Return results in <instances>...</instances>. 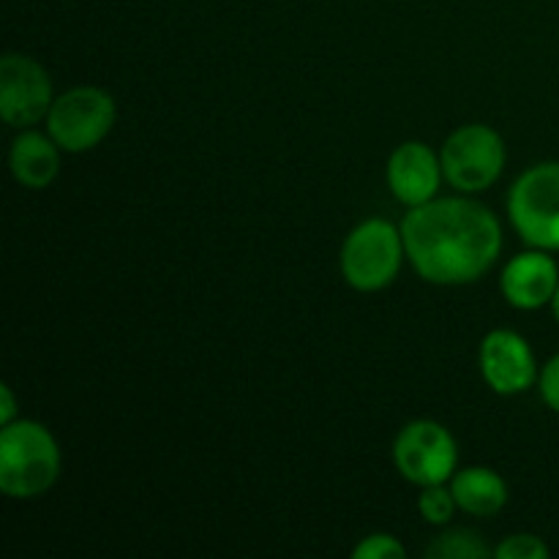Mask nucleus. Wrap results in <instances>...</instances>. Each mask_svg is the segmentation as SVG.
<instances>
[{"mask_svg":"<svg viewBox=\"0 0 559 559\" xmlns=\"http://www.w3.org/2000/svg\"><path fill=\"white\" fill-rule=\"evenodd\" d=\"M409 265L437 287H464L484 278L502 254V224L473 194L435 197L402 218Z\"/></svg>","mask_w":559,"mask_h":559,"instance_id":"f257e3e1","label":"nucleus"},{"mask_svg":"<svg viewBox=\"0 0 559 559\" xmlns=\"http://www.w3.org/2000/svg\"><path fill=\"white\" fill-rule=\"evenodd\" d=\"M63 456L52 431L31 418L0 426V491L9 500H36L60 478Z\"/></svg>","mask_w":559,"mask_h":559,"instance_id":"f03ea898","label":"nucleus"},{"mask_svg":"<svg viewBox=\"0 0 559 559\" xmlns=\"http://www.w3.org/2000/svg\"><path fill=\"white\" fill-rule=\"evenodd\" d=\"M404 257L402 227L388 218H366L344 238L338 267L355 293H380L396 282Z\"/></svg>","mask_w":559,"mask_h":559,"instance_id":"7ed1b4c3","label":"nucleus"},{"mask_svg":"<svg viewBox=\"0 0 559 559\" xmlns=\"http://www.w3.org/2000/svg\"><path fill=\"white\" fill-rule=\"evenodd\" d=\"M118 104L104 87L76 85L55 96L47 118V134L63 153H87L102 145L115 129Z\"/></svg>","mask_w":559,"mask_h":559,"instance_id":"20e7f679","label":"nucleus"},{"mask_svg":"<svg viewBox=\"0 0 559 559\" xmlns=\"http://www.w3.org/2000/svg\"><path fill=\"white\" fill-rule=\"evenodd\" d=\"M508 218L533 249L559 251V162H540L508 191Z\"/></svg>","mask_w":559,"mask_h":559,"instance_id":"39448f33","label":"nucleus"},{"mask_svg":"<svg viewBox=\"0 0 559 559\" xmlns=\"http://www.w3.org/2000/svg\"><path fill=\"white\" fill-rule=\"evenodd\" d=\"M442 175L459 194H480L500 180L506 169V140L486 123L459 126L440 147Z\"/></svg>","mask_w":559,"mask_h":559,"instance_id":"423d86ee","label":"nucleus"},{"mask_svg":"<svg viewBox=\"0 0 559 559\" xmlns=\"http://www.w3.org/2000/svg\"><path fill=\"white\" fill-rule=\"evenodd\" d=\"M393 464L399 475L418 489L451 484L459 467L456 437L431 418L409 420L393 440Z\"/></svg>","mask_w":559,"mask_h":559,"instance_id":"0eeeda50","label":"nucleus"},{"mask_svg":"<svg viewBox=\"0 0 559 559\" xmlns=\"http://www.w3.org/2000/svg\"><path fill=\"white\" fill-rule=\"evenodd\" d=\"M55 102L49 71L36 58L5 52L0 58V115L14 129H31L47 118Z\"/></svg>","mask_w":559,"mask_h":559,"instance_id":"6e6552de","label":"nucleus"},{"mask_svg":"<svg viewBox=\"0 0 559 559\" xmlns=\"http://www.w3.org/2000/svg\"><path fill=\"white\" fill-rule=\"evenodd\" d=\"M480 377L497 396H519L538 385V360L527 338L508 328L486 333L478 349Z\"/></svg>","mask_w":559,"mask_h":559,"instance_id":"1a4fd4ad","label":"nucleus"},{"mask_svg":"<svg viewBox=\"0 0 559 559\" xmlns=\"http://www.w3.org/2000/svg\"><path fill=\"white\" fill-rule=\"evenodd\" d=\"M385 180L391 194L404 207H418L435 200L445 175L435 147L420 140H409L402 142L388 158Z\"/></svg>","mask_w":559,"mask_h":559,"instance_id":"9d476101","label":"nucleus"},{"mask_svg":"<svg viewBox=\"0 0 559 559\" xmlns=\"http://www.w3.org/2000/svg\"><path fill=\"white\" fill-rule=\"evenodd\" d=\"M559 287V265L555 257L544 249H533L516 254L506 262L500 276V293L513 309L538 311L551 306Z\"/></svg>","mask_w":559,"mask_h":559,"instance_id":"9b49d317","label":"nucleus"},{"mask_svg":"<svg viewBox=\"0 0 559 559\" xmlns=\"http://www.w3.org/2000/svg\"><path fill=\"white\" fill-rule=\"evenodd\" d=\"M60 145L49 134L41 131L25 129L9 151V169L11 178L22 186V189L41 191L58 180L60 175Z\"/></svg>","mask_w":559,"mask_h":559,"instance_id":"f8f14e48","label":"nucleus"},{"mask_svg":"<svg viewBox=\"0 0 559 559\" xmlns=\"http://www.w3.org/2000/svg\"><path fill=\"white\" fill-rule=\"evenodd\" d=\"M451 491L459 511L469 516L491 519L508 506V484L491 467H464L451 478Z\"/></svg>","mask_w":559,"mask_h":559,"instance_id":"ddd939ff","label":"nucleus"},{"mask_svg":"<svg viewBox=\"0 0 559 559\" xmlns=\"http://www.w3.org/2000/svg\"><path fill=\"white\" fill-rule=\"evenodd\" d=\"M426 557L429 559H489L495 557V549L486 546L484 535L475 533V530L456 527L437 535V538L426 546Z\"/></svg>","mask_w":559,"mask_h":559,"instance_id":"4468645a","label":"nucleus"},{"mask_svg":"<svg viewBox=\"0 0 559 559\" xmlns=\"http://www.w3.org/2000/svg\"><path fill=\"white\" fill-rule=\"evenodd\" d=\"M418 511L426 524H431V527H445V524L453 522V513L459 511V506L453 491L445 489V484H437L420 489Z\"/></svg>","mask_w":559,"mask_h":559,"instance_id":"2eb2a0df","label":"nucleus"},{"mask_svg":"<svg viewBox=\"0 0 559 559\" xmlns=\"http://www.w3.org/2000/svg\"><path fill=\"white\" fill-rule=\"evenodd\" d=\"M497 559H549L551 551L538 535L516 533L508 535L500 546H495Z\"/></svg>","mask_w":559,"mask_h":559,"instance_id":"dca6fc26","label":"nucleus"},{"mask_svg":"<svg viewBox=\"0 0 559 559\" xmlns=\"http://www.w3.org/2000/svg\"><path fill=\"white\" fill-rule=\"evenodd\" d=\"M355 559H404L407 549L402 540L391 533H374L366 535L358 546L353 549Z\"/></svg>","mask_w":559,"mask_h":559,"instance_id":"f3484780","label":"nucleus"},{"mask_svg":"<svg viewBox=\"0 0 559 559\" xmlns=\"http://www.w3.org/2000/svg\"><path fill=\"white\" fill-rule=\"evenodd\" d=\"M538 391H540V399L546 402V407L559 415V353L555 358H549V364L540 369Z\"/></svg>","mask_w":559,"mask_h":559,"instance_id":"a211bd4d","label":"nucleus"},{"mask_svg":"<svg viewBox=\"0 0 559 559\" xmlns=\"http://www.w3.org/2000/svg\"><path fill=\"white\" fill-rule=\"evenodd\" d=\"M16 418H20V413H16L14 391H11L9 382H3V385H0V426L14 424Z\"/></svg>","mask_w":559,"mask_h":559,"instance_id":"6ab92c4d","label":"nucleus"},{"mask_svg":"<svg viewBox=\"0 0 559 559\" xmlns=\"http://www.w3.org/2000/svg\"><path fill=\"white\" fill-rule=\"evenodd\" d=\"M551 311H555V320H557V325H559V287H557L555 300H551Z\"/></svg>","mask_w":559,"mask_h":559,"instance_id":"aec40b11","label":"nucleus"}]
</instances>
